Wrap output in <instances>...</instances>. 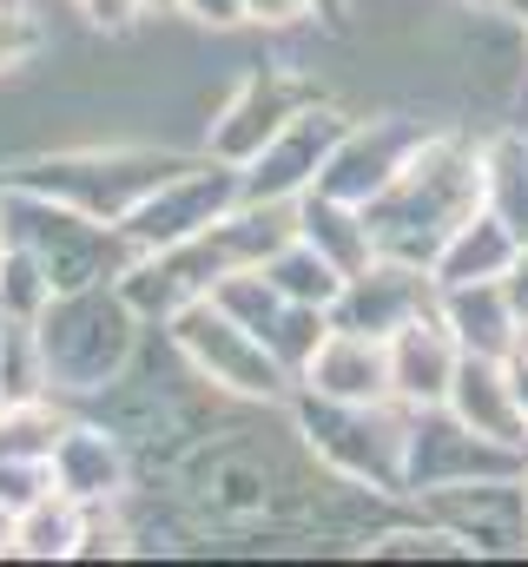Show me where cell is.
<instances>
[{"label": "cell", "mask_w": 528, "mask_h": 567, "mask_svg": "<svg viewBox=\"0 0 528 567\" xmlns=\"http://www.w3.org/2000/svg\"><path fill=\"white\" fill-rule=\"evenodd\" d=\"M522 449H502L469 423H456L443 403L436 410H409V442H403V502L456 488V482H483V475H522Z\"/></svg>", "instance_id": "10"}, {"label": "cell", "mask_w": 528, "mask_h": 567, "mask_svg": "<svg viewBox=\"0 0 528 567\" xmlns=\"http://www.w3.org/2000/svg\"><path fill=\"white\" fill-rule=\"evenodd\" d=\"M80 535H87V508L73 495H47L33 502L27 515H13V561H73L80 555Z\"/></svg>", "instance_id": "22"}, {"label": "cell", "mask_w": 528, "mask_h": 567, "mask_svg": "<svg viewBox=\"0 0 528 567\" xmlns=\"http://www.w3.org/2000/svg\"><path fill=\"white\" fill-rule=\"evenodd\" d=\"M73 13L106 40H126V33L145 27V0H73Z\"/></svg>", "instance_id": "31"}, {"label": "cell", "mask_w": 528, "mask_h": 567, "mask_svg": "<svg viewBox=\"0 0 528 567\" xmlns=\"http://www.w3.org/2000/svg\"><path fill=\"white\" fill-rule=\"evenodd\" d=\"M311 100H324V80H311V66L258 60V66H245V73L212 100V120H205L199 152L245 172L264 145L284 133V120H291L297 106H311Z\"/></svg>", "instance_id": "8"}, {"label": "cell", "mask_w": 528, "mask_h": 567, "mask_svg": "<svg viewBox=\"0 0 528 567\" xmlns=\"http://www.w3.org/2000/svg\"><path fill=\"white\" fill-rule=\"evenodd\" d=\"M33 337H40L47 390L67 403H87L139 363L145 323L126 310L113 284H87V290H53V303L33 317Z\"/></svg>", "instance_id": "3"}, {"label": "cell", "mask_w": 528, "mask_h": 567, "mask_svg": "<svg viewBox=\"0 0 528 567\" xmlns=\"http://www.w3.org/2000/svg\"><path fill=\"white\" fill-rule=\"evenodd\" d=\"M47 47H53V33H47V20H40V13H0V80H13V73H27V66H40V60H47Z\"/></svg>", "instance_id": "29"}, {"label": "cell", "mask_w": 528, "mask_h": 567, "mask_svg": "<svg viewBox=\"0 0 528 567\" xmlns=\"http://www.w3.org/2000/svg\"><path fill=\"white\" fill-rule=\"evenodd\" d=\"M165 343L185 363V377L205 383L212 396H232V403H252V410H284L291 390H297V377L271 357V343L258 330H245L238 317H225L212 297H192L165 323Z\"/></svg>", "instance_id": "6"}, {"label": "cell", "mask_w": 528, "mask_h": 567, "mask_svg": "<svg viewBox=\"0 0 528 567\" xmlns=\"http://www.w3.org/2000/svg\"><path fill=\"white\" fill-rule=\"evenodd\" d=\"M324 330H331V310H317V303H284L277 323L264 330V343H271V357L297 377V370L311 363V350L324 343Z\"/></svg>", "instance_id": "27"}, {"label": "cell", "mask_w": 528, "mask_h": 567, "mask_svg": "<svg viewBox=\"0 0 528 567\" xmlns=\"http://www.w3.org/2000/svg\"><path fill=\"white\" fill-rule=\"evenodd\" d=\"M297 238H304L311 251H324L344 278H357V271L377 258V238H370L364 205H344V198H331V192H304V198H297Z\"/></svg>", "instance_id": "21"}, {"label": "cell", "mask_w": 528, "mask_h": 567, "mask_svg": "<svg viewBox=\"0 0 528 567\" xmlns=\"http://www.w3.org/2000/svg\"><path fill=\"white\" fill-rule=\"evenodd\" d=\"M516 251H522V238H516L489 205H476V212L443 238V251L429 258V278H436V290H456V284H496V278H509Z\"/></svg>", "instance_id": "19"}, {"label": "cell", "mask_w": 528, "mask_h": 567, "mask_svg": "<svg viewBox=\"0 0 528 567\" xmlns=\"http://www.w3.org/2000/svg\"><path fill=\"white\" fill-rule=\"evenodd\" d=\"M522 47H528V20H522Z\"/></svg>", "instance_id": "41"}, {"label": "cell", "mask_w": 528, "mask_h": 567, "mask_svg": "<svg viewBox=\"0 0 528 567\" xmlns=\"http://www.w3.org/2000/svg\"><path fill=\"white\" fill-rule=\"evenodd\" d=\"M53 495V462H33V455H0V508L7 515H27L33 502Z\"/></svg>", "instance_id": "30"}, {"label": "cell", "mask_w": 528, "mask_h": 567, "mask_svg": "<svg viewBox=\"0 0 528 567\" xmlns=\"http://www.w3.org/2000/svg\"><path fill=\"white\" fill-rule=\"evenodd\" d=\"M40 0H0V13H33Z\"/></svg>", "instance_id": "39"}, {"label": "cell", "mask_w": 528, "mask_h": 567, "mask_svg": "<svg viewBox=\"0 0 528 567\" xmlns=\"http://www.w3.org/2000/svg\"><path fill=\"white\" fill-rule=\"evenodd\" d=\"M245 27H264V33H304V27H317V7H311V0H245Z\"/></svg>", "instance_id": "32"}, {"label": "cell", "mask_w": 528, "mask_h": 567, "mask_svg": "<svg viewBox=\"0 0 528 567\" xmlns=\"http://www.w3.org/2000/svg\"><path fill=\"white\" fill-rule=\"evenodd\" d=\"M351 120H357V113L337 106L331 93L311 100V106H297V113L284 120V133L245 165V198H304V192L317 185L324 158L337 152V140H344Z\"/></svg>", "instance_id": "13"}, {"label": "cell", "mask_w": 528, "mask_h": 567, "mask_svg": "<svg viewBox=\"0 0 528 567\" xmlns=\"http://www.w3.org/2000/svg\"><path fill=\"white\" fill-rule=\"evenodd\" d=\"M456 7H463V13H483V20H489V13H502L509 0H456Z\"/></svg>", "instance_id": "36"}, {"label": "cell", "mask_w": 528, "mask_h": 567, "mask_svg": "<svg viewBox=\"0 0 528 567\" xmlns=\"http://www.w3.org/2000/svg\"><path fill=\"white\" fill-rule=\"evenodd\" d=\"M297 390L331 396V403H390V343L331 323L311 363L297 370Z\"/></svg>", "instance_id": "16"}, {"label": "cell", "mask_w": 528, "mask_h": 567, "mask_svg": "<svg viewBox=\"0 0 528 567\" xmlns=\"http://www.w3.org/2000/svg\"><path fill=\"white\" fill-rule=\"evenodd\" d=\"M264 271H271V284L284 290V303H317V310H331V303L344 297V271H337L324 251H311L304 238H291L284 251H271Z\"/></svg>", "instance_id": "25"}, {"label": "cell", "mask_w": 528, "mask_h": 567, "mask_svg": "<svg viewBox=\"0 0 528 567\" xmlns=\"http://www.w3.org/2000/svg\"><path fill=\"white\" fill-rule=\"evenodd\" d=\"M47 303H53V284H47V271H40V265L13 245V251H7V265H0V317L33 323Z\"/></svg>", "instance_id": "28"}, {"label": "cell", "mask_w": 528, "mask_h": 567, "mask_svg": "<svg viewBox=\"0 0 528 567\" xmlns=\"http://www.w3.org/2000/svg\"><path fill=\"white\" fill-rule=\"evenodd\" d=\"M483 205L528 245V133H496L483 140Z\"/></svg>", "instance_id": "23"}, {"label": "cell", "mask_w": 528, "mask_h": 567, "mask_svg": "<svg viewBox=\"0 0 528 567\" xmlns=\"http://www.w3.org/2000/svg\"><path fill=\"white\" fill-rule=\"evenodd\" d=\"M423 522L463 542V555H528V488L522 475H483L436 495H416Z\"/></svg>", "instance_id": "11"}, {"label": "cell", "mask_w": 528, "mask_h": 567, "mask_svg": "<svg viewBox=\"0 0 528 567\" xmlns=\"http://www.w3.org/2000/svg\"><path fill=\"white\" fill-rule=\"evenodd\" d=\"M436 310V278L429 265H409V258H370L357 278H344V297L331 303V323L344 330H364V337H390L409 317Z\"/></svg>", "instance_id": "15"}, {"label": "cell", "mask_w": 528, "mask_h": 567, "mask_svg": "<svg viewBox=\"0 0 528 567\" xmlns=\"http://www.w3.org/2000/svg\"><path fill=\"white\" fill-rule=\"evenodd\" d=\"M7 548H13V515L0 508V555H7Z\"/></svg>", "instance_id": "37"}, {"label": "cell", "mask_w": 528, "mask_h": 567, "mask_svg": "<svg viewBox=\"0 0 528 567\" xmlns=\"http://www.w3.org/2000/svg\"><path fill=\"white\" fill-rule=\"evenodd\" d=\"M311 7H317V20H351L357 0H311Z\"/></svg>", "instance_id": "35"}, {"label": "cell", "mask_w": 528, "mask_h": 567, "mask_svg": "<svg viewBox=\"0 0 528 567\" xmlns=\"http://www.w3.org/2000/svg\"><path fill=\"white\" fill-rule=\"evenodd\" d=\"M113 290L126 297V310L145 323V330H165V323L192 303V290L179 284V271H172L159 251H132V265L113 278Z\"/></svg>", "instance_id": "24"}, {"label": "cell", "mask_w": 528, "mask_h": 567, "mask_svg": "<svg viewBox=\"0 0 528 567\" xmlns=\"http://www.w3.org/2000/svg\"><path fill=\"white\" fill-rule=\"evenodd\" d=\"M429 133H436V126L416 120V113H370V120H351L311 192H331V198H344V205H370Z\"/></svg>", "instance_id": "12"}, {"label": "cell", "mask_w": 528, "mask_h": 567, "mask_svg": "<svg viewBox=\"0 0 528 567\" xmlns=\"http://www.w3.org/2000/svg\"><path fill=\"white\" fill-rule=\"evenodd\" d=\"M502 297H509V310H516V323L528 330V245L516 251V265H509V278H502Z\"/></svg>", "instance_id": "34"}, {"label": "cell", "mask_w": 528, "mask_h": 567, "mask_svg": "<svg viewBox=\"0 0 528 567\" xmlns=\"http://www.w3.org/2000/svg\"><path fill=\"white\" fill-rule=\"evenodd\" d=\"M185 488V508L205 522V528H271L284 495H291V475L277 468L271 449L252 442H199L179 468H172Z\"/></svg>", "instance_id": "7"}, {"label": "cell", "mask_w": 528, "mask_h": 567, "mask_svg": "<svg viewBox=\"0 0 528 567\" xmlns=\"http://www.w3.org/2000/svg\"><path fill=\"white\" fill-rule=\"evenodd\" d=\"M443 410H449L456 423H469L476 435H489V442L522 449L528 455V416H522V403H516V390H509V363H502V357H476V350H463Z\"/></svg>", "instance_id": "18"}, {"label": "cell", "mask_w": 528, "mask_h": 567, "mask_svg": "<svg viewBox=\"0 0 528 567\" xmlns=\"http://www.w3.org/2000/svg\"><path fill=\"white\" fill-rule=\"evenodd\" d=\"M172 7H179V0H145V20H165Z\"/></svg>", "instance_id": "38"}, {"label": "cell", "mask_w": 528, "mask_h": 567, "mask_svg": "<svg viewBox=\"0 0 528 567\" xmlns=\"http://www.w3.org/2000/svg\"><path fill=\"white\" fill-rule=\"evenodd\" d=\"M53 488L73 495L80 508H113L139 488V455L126 449L120 429H106L100 416L73 410L60 442H53Z\"/></svg>", "instance_id": "14"}, {"label": "cell", "mask_w": 528, "mask_h": 567, "mask_svg": "<svg viewBox=\"0 0 528 567\" xmlns=\"http://www.w3.org/2000/svg\"><path fill=\"white\" fill-rule=\"evenodd\" d=\"M172 13L199 33H238L245 27V0H179Z\"/></svg>", "instance_id": "33"}, {"label": "cell", "mask_w": 528, "mask_h": 567, "mask_svg": "<svg viewBox=\"0 0 528 567\" xmlns=\"http://www.w3.org/2000/svg\"><path fill=\"white\" fill-rule=\"evenodd\" d=\"M0 218H7V238L47 271L53 290H87V284H113L132 265V245L120 225H100L33 185H13L0 178Z\"/></svg>", "instance_id": "5"}, {"label": "cell", "mask_w": 528, "mask_h": 567, "mask_svg": "<svg viewBox=\"0 0 528 567\" xmlns=\"http://www.w3.org/2000/svg\"><path fill=\"white\" fill-rule=\"evenodd\" d=\"M436 317H443V323L456 330V343L476 350V357H509L528 337L522 323H516V310H509V297H502V278L436 290Z\"/></svg>", "instance_id": "20"}, {"label": "cell", "mask_w": 528, "mask_h": 567, "mask_svg": "<svg viewBox=\"0 0 528 567\" xmlns=\"http://www.w3.org/2000/svg\"><path fill=\"white\" fill-rule=\"evenodd\" d=\"M238 198H245V172L199 152V158H185L172 178H159V185L132 205L126 218H120V231H126L132 251H172V245L212 231Z\"/></svg>", "instance_id": "9"}, {"label": "cell", "mask_w": 528, "mask_h": 567, "mask_svg": "<svg viewBox=\"0 0 528 567\" xmlns=\"http://www.w3.org/2000/svg\"><path fill=\"white\" fill-rule=\"evenodd\" d=\"M291 429L297 449L337 475L357 482L384 502H403V442H409V410L403 403H331L311 390H291Z\"/></svg>", "instance_id": "4"}, {"label": "cell", "mask_w": 528, "mask_h": 567, "mask_svg": "<svg viewBox=\"0 0 528 567\" xmlns=\"http://www.w3.org/2000/svg\"><path fill=\"white\" fill-rule=\"evenodd\" d=\"M185 158H199V152H179V145H165V140H80V145L20 152V158L0 165V178L33 185V192L60 198V205H73V212L100 218V225H120L132 205H139L159 178H172Z\"/></svg>", "instance_id": "2"}, {"label": "cell", "mask_w": 528, "mask_h": 567, "mask_svg": "<svg viewBox=\"0 0 528 567\" xmlns=\"http://www.w3.org/2000/svg\"><path fill=\"white\" fill-rule=\"evenodd\" d=\"M483 205V145H469L463 133H429L403 158L390 185L364 205L370 218V238L384 258H409V265H429L443 251V238Z\"/></svg>", "instance_id": "1"}, {"label": "cell", "mask_w": 528, "mask_h": 567, "mask_svg": "<svg viewBox=\"0 0 528 567\" xmlns=\"http://www.w3.org/2000/svg\"><path fill=\"white\" fill-rule=\"evenodd\" d=\"M7 251H13V238H7V218H0V265H7Z\"/></svg>", "instance_id": "40"}, {"label": "cell", "mask_w": 528, "mask_h": 567, "mask_svg": "<svg viewBox=\"0 0 528 567\" xmlns=\"http://www.w3.org/2000/svg\"><path fill=\"white\" fill-rule=\"evenodd\" d=\"M384 343H390V403H403V410H436V403L449 396L456 363H463L456 330H449L436 310H423V317H409L403 330H390Z\"/></svg>", "instance_id": "17"}, {"label": "cell", "mask_w": 528, "mask_h": 567, "mask_svg": "<svg viewBox=\"0 0 528 567\" xmlns=\"http://www.w3.org/2000/svg\"><path fill=\"white\" fill-rule=\"evenodd\" d=\"M205 297H212L225 317H238L245 330H258V337L277 323V310H284V290L271 284V271H264V265H238V271H225V278L212 284Z\"/></svg>", "instance_id": "26"}]
</instances>
